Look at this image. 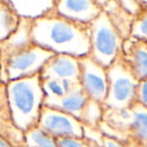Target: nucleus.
<instances>
[{
    "label": "nucleus",
    "mask_w": 147,
    "mask_h": 147,
    "mask_svg": "<svg viewBox=\"0 0 147 147\" xmlns=\"http://www.w3.org/2000/svg\"><path fill=\"white\" fill-rule=\"evenodd\" d=\"M121 53L137 80L147 78V40L133 36L126 37Z\"/></svg>",
    "instance_id": "obj_10"
},
{
    "label": "nucleus",
    "mask_w": 147,
    "mask_h": 147,
    "mask_svg": "<svg viewBox=\"0 0 147 147\" xmlns=\"http://www.w3.org/2000/svg\"><path fill=\"white\" fill-rule=\"evenodd\" d=\"M143 1H144L145 3H147V0H143Z\"/></svg>",
    "instance_id": "obj_27"
},
{
    "label": "nucleus",
    "mask_w": 147,
    "mask_h": 147,
    "mask_svg": "<svg viewBox=\"0 0 147 147\" xmlns=\"http://www.w3.org/2000/svg\"><path fill=\"white\" fill-rule=\"evenodd\" d=\"M88 99V96L79 83L73 90L63 95V97L45 98V105L67 112L80 119Z\"/></svg>",
    "instance_id": "obj_13"
},
{
    "label": "nucleus",
    "mask_w": 147,
    "mask_h": 147,
    "mask_svg": "<svg viewBox=\"0 0 147 147\" xmlns=\"http://www.w3.org/2000/svg\"><path fill=\"white\" fill-rule=\"evenodd\" d=\"M55 10L69 19L90 23L103 7L96 0H55Z\"/></svg>",
    "instance_id": "obj_9"
},
{
    "label": "nucleus",
    "mask_w": 147,
    "mask_h": 147,
    "mask_svg": "<svg viewBox=\"0 0 147 147\" xmlns=\"http://www.w3.org/2000/svg\"><path fill=\"white\" fill-rule=\"evenodd\" d=\"M101 124L114 132L112 136L121 140L129 138L147 147V108L139 103L121 110L104 108Z\"/></svg>",
    "instance_id": "obj_3"
},
{
    "label": "nucleus",
    "mask_w": 147,
    "mask_h": 147,
    "mask_svg": "<svg viewBox=\"0 0 147 147\" xmlns=\"http://www.w3.org/2000/svg\"><path fill=\"white\" fill-rule=\"evenodd\" d=\"M5 89L14 126L22 133L36 126L45 98L40 74L9 81Z\"/></svg>",
    "instance_id": "obj_2"
},
{
    "label": "nucleus",
    "mask_w": 147,
    "mask_h": 147,
    "mask_svg": "<svg viewBox=\"0 0 147 147\" xmlns=\"http://www.w3.org/2000/svg\"><path fill=\"white\" fill-rule=\"evenodd\" d=\"M79 57L67 53H55L40 71L41 78L79 81Z\"/></svg>",
    "instance_id": "obj_12"
},
{
    "label": "nucleus",
    "mask_w": 147,
    "mask_h": 147,
    "mask_svg": "<svg viewBox=\"0 0 147 147\" xmlns=\"http://www.w3.org/2000/svg\"><path fill=\"white\" fill-rule=\"evenodd\" d=\"M22 147H57V138L36 125L23 132Z\"/></svg>",
    "instance_id": "obj_18"
},
{
    "label": "nucleus",
    "mask_w": 147,
    "mask_h": 147,
    "mask_svg": "<svg viewBox=\"0 0 147 147\" xmlns=\"http://www.w3.org/2000/svg\"><path fill=\"white\" fill-rule=\"evenodd\" d=\"M37 126L55 138L85 136V125L78 117L45 105Z\"/></svg>",
    "instance_id": "obj_7"
},
{
    "label": "nucleus",
    "mask_w": 147,
    "mask_h": 147,
    "mask_svg": "<svg viewBox=\"0 0 147 147\" xmlns=\"http://www.w3.org/2000/svg\"><path fill=\"white\" fill-rule=\"evenodd\" d=\"M136 102L147 108V78L138 82L136 89Z\"/></svg>",
    "instance_id": "obj_23"
},
{
    "label": "nucleus",
    "mask_w": 147,
    "mask_h": 147,
    "mask_svg": "<svg viewBox=\"0 0 147 147\" xmlns=\"http://www.w3.org/2000/svg\"><path fill=\"white\" fill-rule=\"evenodd\" d=\"M101 145L102 147H127L124 140H121L117 137L106 134V133H102Z\"/></svg>",
    "instance_id": "obj_24"
},
{
    "label": "nucleus",
    "mask_w": 147,
    "mask_h": 147,
    "mask_svg": "<svg viewBox=\"0 0 147 147\" xmlns=\"http://www.w3.org/2000/svg\"><path fill=\"white\" fill-rule=\"evenodd\" d=\"M55 53L32 43L26 49L11 55L0 67V83L40 74L42 67Z\"/></svg>",
    "instance_id": "obj_6"
},
{
    "label": "nucleus",
    "mask_w": 147,
    "mask_h": 147,
    "mask_svg": "<svg viewBox=\"0 0 147 147\" xmlns=\"http://www.w3.org/2000/svg\"><path fill=\"white\" fill-rule=\"evenodd\" d=\"M33 19L20 17L16 29L0 42V67L14 53L32 45L31 27Z\"/></svg>",
    "instance_id": "obj_11"
},
{
    "label": "nucleus",
    "mask_w": 147,
    "mask_h": 147,
    "mask_svg": "<svg viewBox=\"0 0 147 147\" xmlns=\"http://www.w3.org/2000/svg\"><path fill=\"white\" fill-rule=\"evenodd\" d=\"M77 80H61L53 78H41L43 92L45 98H59L67 94L79 84Z\"/></svg>",
    "instance_id": "obj_17"
},
{
    "label": "nucleus",
    "mask_w": 147,
    "mask_h": 147,
    "mask_svg": "<svg viewBox=\"0 0 147 147\" xmlns=\"http://www.w3.org/2000/svg\"><path fill=\"white\" fill-rule=\"evenodd\" d=\"M57 147H92L87 137H61L57 138Z\"/></svg>",
    "instance_id": "obj_21"
},
{
    "label": "nucleus",
    "mask_w": 147,
    "mask_h": 147,
    "mask_svg": "<svg viewBox=\"0 0 147 147\" xmlns=\"http://www.w3.org/2000/svg\"><path fill=\"white\" fill-rule=\"evenodd\" d=\"M117 1L125 10H127L134 16L140 12L145 5L143 0H117Z\"/></svg>",
    "instance_id": "obj_22"
},
{
    "label": "nucleus",
    "mask_w": 147,
    "mask_h": 147,
    "mask_svg": "<svg viewBox=\"0 0 147 147\" xmlns=\"http://www.w3.org/2000/svg\"><path fill=\"white\" fill-rule=\"evenodd\" d=\"M103 114H104L103 105L89 98L84 107L80 120L83 122L85 127L99 129L103 121Z\"/></svg>",
    "instance_id": "obj_19"
},
{
    "label": "nucleus",
    "mask_w": 147,
    "mask_h": 147,
    "mask_svg": "<svg viewBox=\"0 0 147 147\" xmlns=\"http://www.w3.org/2000/svg\"><path fill=\"white\" fill-rule=\"evenodd\" d=\"M0 147H14L6 138L2 136V135H0Z\"/></svg>",
    "instance_id": "obj_25"
},
{
    "label": "nucleus",
    "mask_w": 147,
    "mask_h": 147,
    "mask_svg": "<svg viewBox=\"0 0 147 147\" xmlns=\"http://www.w3.org/2000/svg\"><path fill=\"white\" fill-rule=\"evenodd\" d=\"M106 69L108 88L106 98L102 104L103 107L116 110L130 107L136 102V89L139 81L132 73L122 53H119Z\"/></svg>",
    "instance_id": "obj_4"
},
{
    "label": "nucleus",
    "mask_w": 147,
    "mask_h": 147,
    "mask_svg": "<svg viewBox=\"0 0 147 147\" xmlns=\"http://www.w3.org/2000/svg\"><path fill=\"white\" fill-rule=\"evenodd\" d=\"M20 16L7 0H0V42L16 29Z\"/></svg>",
    "instance_id": "obj_16"
},
{
    "label": "nucleus",
    "mask_w": 147,
    "mask_h": 147,
    "mask_svg": "<svg viewBox=\"0 0 147 147\" xmlns=\"http://www.w3.org/2000/svg\"><path fill=\"white\" fill-rule=\"evenodd\" d=\"M96 1L99 3V4L101 5V6H102V7H104V5L106 4L107 2H108L109 0H96Z\"/></svg>",
    "instance_id": "obj_26"
},
{
    "label": "nucleus",
    "mask_w": 147,
    "mask_h": 147,
    "mask_svg": "<svg viewBox=\"0 0 147 147\" xmlns=\"http://www.w3.org/2000/svg\"><path fill=\"white\" fill-rule=\"evenodd\" d=\"M89 55L104 67H108L122 51L124 37L109 19L104 10L90 23Z\"/></svg>",
    "instance_id": "obj_5"
},
{
    "label": "nucleus",
    "mask_w": 147,
    "mask_h": 147,
    "mask_svg": "<svg viewBox=\"0 0 147 147\" xmlns=\"http://www.w3.org/2000/svg\"><path fill=\"white\" fill-rule=\"evenodd\" d=\"M31 39L53 53L80 57L90 51V24L67 18L53 8L33 19Z\"/></svg>",
    "instance_id": "obj_1"
},
{
    "label": "nucleus",
    "mask_w": 147,
    "mask_h": 147,
    "mask_svg": "<svg viewBox=\"0 0 147 147\" xmlns=\"http://www.w3.org/2000/svg\"><path fill=\"white\" fill-rule=\"evenodd\" d=\"M103 10L107 13L111 22L124 38L130 36L134 15L125 10L117 0H109L104 5Z\"/></svg>",
    "instance_id": "obj_14"
},
{
    "label": "nucleus",
    "mask_w": 147,
    "mask_h": 147,
    "mask_svg": "<svg viewBox=\"0 0 147 147\" xmlns=\"http://www.w3.org/2000/svg\"><path fill=\"white\" fill-rule=\"evenodd\" d=\"M20 17L34 19L55 8V0H7Z\"/></svg>",
    "instance_id": "obj_15"
},
{
    "label": "nucleus",
    "mask_w": 147,
    "mask_h": 147,
    "mask_svg": "<svg viewBox=\"0 0 147 147\" xmlns=\"http://www.w3.org/2000/svg\"><path fill=\"white\" fill-rule=\"evenodd\" d=\"M130 36L147 40V3L137 15H135L131 26Z\"/></svg>",
    "instance_id": "obj_20"
},
{
    "label": "nucleus",
    "mask_w": 147,
    "mask_h": 147,
    "mask_svg": "<svg viewBox=\"0 0 147 147\" xmlns=\"http://www.w3.org/2000/svg\"><path fill=\"white\" fill-rule=\"evenodd\" d=\"M79 82L88 98L103 104L107 95V69L89 55L79 57Z\"/></svg>",
    "instance_id": "obj_8"
}]
</instances>
